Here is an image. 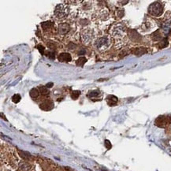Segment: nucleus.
Returning <instances> with one entry per match:
<instances>
[{
    "label": "nucleus",
    "instance_id": "nucleus-12",
    "mask_svg": "<svg viewBox=\"0 0 171 171\" xmlns=\"http://www.w3.org/2000/svg\"><path fill=\"white\" fill-rule=\"evenodd\" d=\"M99 96H101V92H100L99 90H92V91H90L88 93V95H87V96L89 99H95V98H98Z\"/></svg>",
    "mask_w": 171,
    "mask_h": 171
},
{
    "label": "nucleus",
    "instance_id": "nucleus-15",
    "mask_svg": "<svg viewBox=\"0 0 171 171\" xmlns=\"http://www.w3.org/2000/svg\"><path fill=\"white\" fill-rule=\"evenodd\" d=\"M86 62H87L86 58H84V57H80V58L77 60L76 64H77V66H84V65Z\"/></svg>",
    "mask_w": 171,
    "mask_h": 171
},
{
    "label": "nucleus",
    "instance_id": "nucleus-22",
    "mask_svg": "<svg viewBox=\"0 0 171 171\" xmlns=\"http://www.w3.org/2000/svg\"><path fill=\"white\" fill-rule=\"evenodd\" d=\"M116 14H117V17H118V18H122L124 16V10H117Z\"/></svg>",
    "mask_w": 171,
    "mask_h": 171
},
{
    "label": "nucleus",
    "instance_id": "nucleus-7",
    "mask_svg": "<svg viewBox=\"0 0 171 171\" xmlns=\"http://www.w3.org/2000/svg\"><path fill=\"white\" fill-rule=\"evenodd\" d=\"M98 18L101 21H107L110 17V13L106 9H102L98 12Z\"/></svg>",
    "mask_w": 171,
    "mask_h": 171
},
{
    "label": "nucleus",
    "instance_id": "nucleus-6",
    "mask_svg": "<svg viewBox=\"0 0 171 171\" xmlns=\"http://www.w3.org/2000/svg\"><path fill=\"white\" fill-rule=\"evenodd\" d=\"M155 125L160 128H166L171 125V116H168V115L159 116L155 119Z\"/></svg>",
    "mask_w": 171,
    "mask_h": 171
},
{
    "label": "nucleus",
    "instance_id": "nucleus-23",
    "mask_svg": "<svg viewBox=\"0 0 171 171\" xmlns=\"http://www.w3.org/2000/svg\"><path fill=\"white\" fill-rule=\"evenodd\" d=\"M38 47H39L38 49L40 50V53H41V54H43V53H44V47H42V46H38Z\"/></svg>",
    "mask_w": 171,
    "mask_h": 171
},
{
    "label": "nucleus",
    "instance_id": "nucleus-20",
    "mask_svg": "<svg viewBox=\"0 0 171 171\" xmlns=\"http://www.w3.org/2000/svg\"><path fill=\"white\" fill-rule=\"evenodd\" d=\"M80 95H81V91H73L71 93V97H72L73 99H77L79 97Z\"/></svg>",
    "mask_w": 171,
    "mask_h": 171
},
{
    "label": "nucleus",
    "instance_id": "nucleus-1",
    "mask_svg": "<svg viewBox=\"0 0 171 171\" xmlns=\"http://www.w3.org/2000/svg\"><path fill=\"white\" fill-rule=\"evenodd\" d=\"M110 33L116 40H122L127 35V28L124 25L121 23H117L112 26L110 29Z\"/></svg>",
    "mask_w": 171,
    "mask_h": 171
},
{
    "label": "nucleus",
    "instance_id": "nucleus-8",
    "mask_svg": "<svg viewBox=\"0 0 171 171\" xmlns=\"http://www.w3.org/2000/svg\"><path fill=\"white\" fill-rule=\"evenodd\" d=\"M70 31V26L67 23H62L59 25V32L61 35H66Z\"/></svg>",
    "mask_w": 171,
    "mask_h": 171
},
{
    "label": "nucleus",
    "instance_id": "nucleus-21",
    "mask_svg": "<svg viewBox=\"0 0 171 171\" xmlns=\"http://www.w3.org/2000/svg\"><path fill=\"white\" fill-rule=\"evenodd\" d=\"M160 32L158 30V31H156L155 32H154L152 35H151V37H152V39L154 40H160L161 39V35H159V33Z\"/></svg>",
    "mask_w": 171,
    "mask_h": 171
},
{
    "label": "nucleus",
    "instance_id": "nucleus-9",
    "mask_svg": "<svg viewBox=\"0 0 171 171\" xmlns=\"http://www.w3.org/2000/svg\"><path fill=\"white\" fill-rule=\"evenodd\" d=\"M58 59L61 62H69L72 60V57L69 53H61L58 57Z\"/></svg>",
    "mask_w": 171,
    "mask_h": 171
},
{
    "label": "nucleus",
    "instance_id": "nucleus-3",
    "mask_svg": "<svg viewBox=\"0 0 171 171\" xmlns=\"http://www.w3.org/2000/svg\"><path fill=\"white\" fill-rule=\"evenodd\" d=\"M69 10H69V6L63 4V3H60V4H58L56 6L54 11V13L57 18L63 19V18H66L69 15Z\"/></svg>",
    "mask_w": 171,
    "mask_h": 171
},
{
    "label": "nucleus",
    "instance_id": "nucleus-18",
    "mask_svg": "<svg viewBox=\"0 0 171 171\" xmlns=\"http://www.w3.org/2000/svg\"><path fill=\"white\" fill-rule=\"evenodd\" d=\"M147 51L145 48H143V47H140V48H137L135 49V51L133 52L136 55H142L144 54V53H146Z\"/></svg>",
    "mask_w": 171,
    "mask_h": 171
},
{
    "label": "nucleus",
    "instance_id": "nucleus-24",
    "mask_svg": "<svg viewBox=\"0 0 171 171\" xmlns=\"http://www.w3.org/2000/svg\"><path fill=\"white\" fill-rule=\"evenodd\" d=\"M52 86H53V83H47V84H46V87H47V88H51Z\"/></svg>",
    "mask_w": 171,
    "mask_h": 171
},
{
    "label": "nucleus",
    "instance_id": "nucleus-17",
    "mask_svg": "<svg viewBox=\"0 0 171 171\" xmlns=\"http://www.w3.org/2000/svg\"><path fill=\"white\" fill-rule=\"evenodd\" d=\"M39 89L40 90V92H41V94L43 95V96H48L49 93H50L49 90L47 89V88L46 86H42L41 85V86L39 87Z\"/></svg>",
    "mask_w": 171,
    "mask_h": 171
},
{
    "label": "nucleus",
    "instance_id": "nucleus-4",
    "mask_svg": "<svg viewBox=\"0 0 171 171\" xmlns=\"http://www.w3.org/2000/svg\"><path fill=\"white\" fill-rule=\"evenodd\" d=\"M164 7L159 2H155L151 3L148 7V13L153 17H160L163 13Z\"/></svg>",
    "mask_w": 171,
    "mask_h": 171
},
{
    "label": "nucleus",
    "instance_id": "nucleus-10",
    "mask_svg": "<svg viewBox=\"0 0 171 171\" xmlns=\"http://www.w3.org/2000/svg\"><path fill=\"white\" fill-rule=\"evenodd\" d=\"M54 107V103L51 100H45L40 104V108L44 110H50Z\"/></svg>",
    "mask_w": 171,
    "mask_h": 171
},
{
    "label": "nucleus",
    "instance_id": "nucleus-16",
    "mask_svg": "<svg viewBox=\"0 0 171 171\" xmlns=\"http://www.w3.org/2000/svg\"><path fill=\"white\" fill-rule=\"evenodd\" d=\"M29 165L25 162H21L20 164H19V168H20V169L22 171H27L28 169H29Z\"/></svg>",
    "mask_w": 171,
    "mask_h": 171
},
{
    "label": "nucleus",
    "instance_id": "nucleus-13",
    "mask_svg": "<svg viewBox=\"0 0 171 171\" xmlns=\"http://www.w3.org/2000/svg\"><path fill=\"white\" fill-rule=\"evenodd\" d=\"M29 95H30L31 98H32V99H36L38 96H39L40 92H39V91H38L37 88H32V89L30 90V91H29Z\"/></svg>",
    "mask_w": 171,
    "mask_h": 171
},
{
    "label": "nucleus",
    "instance_id": "nucleus-25",
    "mask_svg": "<svg viewBox=\"0 0 171 171\" xmlns=\"http://www.w3.org/2000/svg\"><path fill=\"white\" fill-rule=\"evenodd\" d=\"M169 134L171 136V125H169Z\"/></svg>",
    "mask_w": 171,
    "mask_h": 171
},
{
    "label": "nucleus",
    "instance_id": "nucleus-5",
    "mask_svg": "<svg viewBox=\"0 0 171 171\" xmlns=\"http://www.w3.org/2000/svg\"><path fill=\"white\" fill-rule=\"evenodd\" d=\"M95 37H96V32L93 28H85L81 32V39L85 44H88L94 41Z\"/></svg>",
    "mask_w": 171,
    "mask_h": 171
},
{
    "label": "nucleus",
    "instance_id": "nucleus-14",
    "mask_svg": "<svg viewBox=\"0 0 171 171\" xmlns=\"http://www.w3.org/2000/svg\"><path fill=\"white\" fill-rule=\"evenodd\" d=\"M53 25H53V23H52L51 22H43V23L41 24V26H42V28H43V29H44V31H46V30H47V29L52 28Z\"/></svg>",
    "mask_w": 171,
    "mask_h": 171
},
{
    "label": "nucleus",
    "instance_id": "nucleus-19",
    "mask_svg": "<svg viewBox=\"0 0 171 171\" xmlns=\"http://www.w3.org/2000/svg\"><path fill=\"white\" fill-rule=\"evenodd\" d=\"M21 96L19 94H15V95H13V96H12V101L14 103H19L20 102V100H21Z\"/></svg>",
    "mask_w": 171,
    "mask_h": 171
},
{
    "label": "nucleus",
    "instance_id": "nucleus-2",
    "mask_svg": "<svg viewBox=\"0 0 171 171\" xmlns=\"http://www.w3.org/2000/svg\"><path fill=\"white\" fill-rule=\"evenodd\" d=\"M94 45L97 50L100 51H107L112 45V39L110 35H103L99 37L95 40Z\"/></svg>",
    "mask_w": 171,
    "mask_h": 171
},
{
    "label": "nucleus",
    "instance_id": "nucleus-11",
    "mask_svg": "<svg viewBox=\"0 0 171 171\" xmlns=\"http://www.w3.org/2000/svg\"><path fill=\"white\" fill-rule=\"evenodd\" d=\"M118 101V98L115 96H113V95H109L106 97V103L109 106H115Z\"/></svg>",
    "mask_w": 171,
    "mask_h": 171
}]
</instances>
